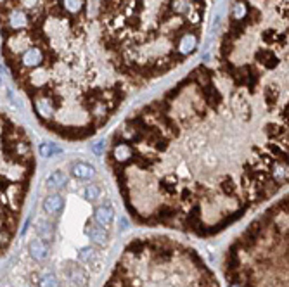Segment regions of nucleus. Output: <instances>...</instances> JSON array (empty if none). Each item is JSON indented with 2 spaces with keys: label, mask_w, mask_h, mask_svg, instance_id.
<instances>
[{
  "label": "nucleus",
  "mask_w": 289,
  "mask_h": 287,
  "mask_svg": "<svg viewBox=\"0 0 289 287\" xmlns=\"http://www.w3.org/2000/svg\"><path fill=\"white\" fill-rule=\"evenodd\" d=\"M37 158L28 132L0 111V256L18 236Z\"/></svg>",
  "instance_id": "obj_5"
},
{
  "label": "nucleus",
  "mask_w": 289,
  "mask_h": 287,
  "mask_svg": "<svg viewBox=\"0 0 289 287\" xmlns=\"http://www.w3.org/2000/svg\"><path fill=\"white\" fill-rule=\"evenodd\" d=\"M37 234H38V239L45 240V242H49V240H52V237H54V230H52V225L49 223L47 220H38L37 221Z\"/></svg>",
  "instance_id": "obj_14"
},
{
  "label": "nucleus",
  "mask_w": 289,
  "mask_h": 287,
  "mask_svg": "<svg viewBox=\"0 0 289 287\" xmlns=\"http://www.w3.org/2000/svg\"><path fill=\"white\" fill-rule=\"evenodd\" d=\"M85 236L88 237V240H90L92 244H95V246H107V242H109V232H107V228L101 227V225H97L94 221V223H87V227H85Z\"/></svg>",
  "instance_id": "obj_7"
},
{
  "label": "nucleus",
  "mask_w": 289,
  "mask_h": 287,
  "mask_svg": "<svg viewBox=\"0 0 289 287\" xmlns=\"http://www.w3.org/2000/svg\"><path fill=\"white\" fill-rule=\"evenodd\" d=\"M85 14L61 0H4L0 30L12 78L35 118L57 139L88 140L111 121L127 90L97 71L87 52Z\"/></svg>",
  "instance_id": "obj_2"
},
{
  "label": "nucleus",
  "mask_w": 289,
  "mask_h": 287,
  "mask_svg": "<svg viewBox=\"0 0 289 287\" xmlns=\"http://www.w3.org/2000/svg\"><path fill=\"white\" fill-rule=\"evenodd\" d=\"M71 175H73L77 180H92L95 177V168L87 161H75L71 165Z\"/></svg>",
  "instance_id": "obj_9"
},
{
  "label": "nucleus",
  "mask_w": 289,
  "mask_h": 287,
  "mask_svg": "<svg viewBox=\"0 0 289 287\" xmlns=\"http://www.w3.org/2000/svg\"><path fill=\"white\" fill-rule=\"evenodd\" d=\"M78 260H80V263H83V265L94 266V263L99 260V254H97V251L92 246H85L78 249Z\"/></svg>",
  "instance_id": "obj_13"
},
{
  "label": "nucleus",
  "mask_w": 289,
  "mask_h": 287,
  "mask_svg": "<svg viewBox=\"0 0 289 287\" xmlns=\"http://www.w3.org/2000/svg\"><path fill=\"white\" fill-rule=\"evenodd\" d=\"M101 195H103V189H101L99 185L90 184L83 189V199L85 201H88V203H95V201H99Z\"/></svg>",
  "instance_id": "obj_15"
},
{
  "label": "nucleus",
  "mask_w": 289,
  "mask_h": 287,
  "mask_svg": "<svg viewBox=\"0 0 289 287\" xmlns=\"http://www.w3.org/2000/svg\"><path fill=\"white\" fill-rule=\"evenodd\" d=\"M103 287H220V282L192 246L149 236L123 247Z\"/></svg>",
  "instance_id": "obj_3"
},
{
  "label": "nucleus",
  "mask_w": 289,
  "mask_h": 287,
  "mask_svg": "<svg viewBox=\"0 0 289 287\" xmlns=\"http://www.w3.org/2000/svg\"><path fill=\"white\" fill-rule=\"evenodd\" d=\"M114 218H116V213H114V208L109 203L101 204L94 210V221L104 228H109L114 223Z\"/></svg>",
  "instance_id": "obj_8"
},
{
  "label": "nucleus",
  "mask_w": 289,
  "mask_h": 287,
  "mask_svg": "<svg viewBox=\"0 0 289 287\" xmlns=\"http://www.w3.org/2000/svg\"><path fill=\"white\" fill-rule=\"evenodd\" d=\"M28 253L31 254V258L37 260V262H45V260L49 258V244L45 242V240L35 237L33 240H29Z\"/></svg>",
  "instance_id": "obj_11"
},
{
  "label": "nucleus",
  "mask_w": 289,
  "mask_h": 287,
  "mask_svg": "<svg viewBox=\"0 0 289 287\" xmlns=\"http://www.w3.org/2000/svg\"><path fill=\"white\" fill-rule=\"evenodd\" d=\"M61 152H62V149L51 142L40 144V147H38V154H40L42 158H54V156L61 154Z\"/></svg>",
  "instance_id": "obj_16"
},
{
  "label": "nucleus",
  "mask_w": 289,
  "mask_h": 287,
  "mask_svg": "<svg viewBox=\"0 0 289 287\" xmlns=\"http://www.w3.org/2000/svg\"><path fill=\"white\" fill-rule=\"evenodd\" d=\"M288 221L284 195L236 237L223 258L227 287H288Z\"/></svg>",
  "instance_id": "obj_4"
},
{
  "label": "nucleus",
  "mask_w": 289,
  "mask_h": 287,
  "mask_svg": "<svg viewBox=\"0 0 289 287\" xmlns=\"http://www.w3.org/2000/svg\"><path fill=\"white\" fill-rule=\"evenodd\" d=\"M279 83L223 90L201 66L109 139L128 216L199 239L220 236L288 187V102Z\"/></svg>",
  "instance_id": "obj_1"
},
{
  "label": "nucleus",
  "mask_w": 289,
  "mask_h": 287,
  "mask_svg": "<svg viewBox=\"0 0 289 287\" xmlns=\"http://www.w3.org/2000/svg\"><path fill=\"white\" fill-rule=\"evenodd\" d=\"M62 270H64V277L68 279V282H71L73 286L87 287L88 282H90L88 272L81 265H78L77 262H66L62 265Z\"/></svg>",
  "instance_id": "obj_6"
},
{
  "label": "nucleus",
  "mask_w": 289,
  "mask_h": 287,
  "mask_svg": "<svg viewBox=\"0 0 289 287\" xmlns=\"http://www.w3.org/2000/svg\"><path fill=\"white\" fill-rule=\"evenodd\" d=\"M66 184H68V175L64 173V171H61V169H55V171H52V173L45 178V187L54 192L64 189Z\"/></svg>",
  "instance_id": "obj_12"
},
{
  "label": "nucleus",
  "mask_w": 289,
  "mask_h": 287,
  "mask_svg": "<svg viewBox=\"0 0 289 287\" xmlns=\"http://www.w3.org/2000/svg\"><path fill=\"white\" fill-rule=\"evenodd\" d=\"M0 87H2V80H0Z\"/></svg>",
  "instance_id": "obj_19"
},
{
  "label": "nucleus",
  "mask_w": 289,
  "mask_h": 287,
  "mask_svg": "<svg viewBox=\"0 0 289 287\" xmlns=\"http://www.w3.org/2000/svg\"><path fill=\"white\" fill-rule=\"evenodd\" d=\"M38 287H59V279L55 277V273L45 272L38 277Z\"/></svg>",
  "instance_id": "obj_17"
},
{
  "label": "nucleus",
  "mask_w": 289,
  "mask_h": 287,
  "mask_svg": "<svg viewBox=\"0 0 289 287\" xmlns=\"http://www.w3.org/2000/svg\"><path fill=\"white\" fill-rule=\"evenodd\" d=\"M104 145H106L104 142L95 144V145H94V152H95V154H103V147H104Z\"/></svg>",
  "instance_id": "obj_18"
},
{
  "label": "nucleus",
  "mask_w": 289,
  "mask_h": 287,
  "mask_svg": "<svg viewBox=\"0 0 289 287\" xmlns=\"http://www.w3.org/2000/svg\"><path fill=\"white\" fill-rule=\"evenodd\" d=\"M42 208H44V213H47V215H59L64 210V197H62L61 194H57V192L49 194L47 197L44 199Z\"/></svg>",
  "instance_id": "obj_10"
}]
</instances>
